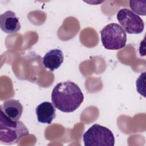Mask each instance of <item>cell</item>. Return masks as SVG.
Wrapping results in <instances>:
<instances>
[{
  "label": "cell",
  "instance_id": "obj_9",
  "mask_svg": "<svg viewBox=\"0 0 146 146\" xmlns=\"http://www.w3.org/2000/svg\"><path fill=\"white\" fill-rule=\"evenodd\" d=\"M0 110L10 119L18 120L23 112V106L18 100L9 99L5 101L1 105Z\"/></svg>",
  "mask_w": 146,
  "mask_h": 146
},
{
  "label": "cell",
  "instance_id": "obj_8",
  "mask_svg": "<svg viewBox=\"0 0 146 146\" xmlns=\"http://www.w3.org/2000/svg\"><path fill=\"white\" fill-rule=\"evenodd\" d=\"M38 122L50 124L56 116L55 108L52 103L44 102L39 104L35 109Z\"/></svg>",
  "mask_w": 146,
  "mask_h": 146
},
{
  "label": "cell",
  "instance_id": "obj_10",
  "mask_svg": "<svg viewBox=\"0 0 146 146\" xmlns=\"http://www.w3.org/2000/svg\"><path fill=\"white\" fill-rule=\"evenodd\" d=\"M144 1H130L129 6L131 9L136 13L140 15H145V3H143ZM133 12V13H134Z\"/></svg>",
  "mask_w": 146,
  "mask_h": 146
},
{
  "label": "cell",
  "instance_id": "obj_1",
  "mask_svg": "<svg viewBox=\"0 0 146 146\" xmlns=\"http://www.w3.org/2000/svg\"><path fill=\"white\" fill-rule=\"evenodd\" d=\"M84 100L79 87L71 81L62 82L54 87L51 92L52 103L59 111L70 113L76 110Z\"/></svg>",
  "mask_w": 146,
  "mask_h": 146
},
{
  "label": "cell",
  "instance_id": "obj_5",
  "mask_svg": "<svg viewBox=\"0 0 146 146\" xmlns=\"http://www.w3.org/2000/svg\"><path fill=\"white\" fill-rule=\"evenodd\" d=\"M117 19L125 32L130 34H138L144 28L143 20L129 9L123 8L117 13Z\"/></svg>",
  "mask_w": 146,
  "mask_h": 146
},
{
  "label": "cell",
  "instance_id": "obj_6",
  "mask_svg": "<svg viewBox=\"0 0 146 146\" xmlns=\"http://www.w3.org/2000/svg\"><path fill=\"white\" fill-rule=\"evenodd\" d=\"M0 27L5 33L15 34L20 30L21 26L15 13L8 10L0 15Z\"/></svg>",
  "mask_w": 146,
  "mask_h": 146
},
{
  "label": "cell",
  "instance_id": "obj_4",
  "mask_svg": "<svg viewBox=\"0 0 146 146\" xmlns=\"http://www.w3.org/2000/svg\"><path fill=\"white\" fill-rule=\"evenodd\" d=\"M85 146H113L115 137L112 131L103 125L95 124L83 136Z\"/></svg>",
  "mask_w": 146,
  "mask_h": 146
},
{
  "label": "cell",
  "instance_id": "obj_7",
  "mask_svg": "<svg viewBox=\"0 0 146 146\" xmlns=\"http://www.w3.org/2000/svg\"><path fill=\"white\" fill-rule=\"evenodd\" d=\"M63 60L64 55L62 50L55 48L46 53L42 58V64L46 68L54 71L61 66Z\"/></svg>",
  "mask_w": 146,
  "mask_h": 146
},
{
  "label": "cell",
  "instance_id": "obj_2",
  "mask_svg": "<svg viewBox=\"0 0 146 146\" xmlns=\"http://www.w3.org/2000/svg\"><path fill=\"white\" fill-rule=\"evenodd\" d=\"M29 134V130L24 123L20 120H13L2 111L0 113V142L11 145Z\"/></svg>",
  "mask_w": 146,
  "mask_h": 146
},
{
  "label": "cell",
  "instance_id": "obj_3",
  "mask_svg": "<svg viewBox=\"0 0 146 146\" xmlns=\"http://www.w3.org/2000/svg\"><path fill=\"white\" fill-rule=\"evenodd\" d=\"M101 41L104 47L116 50L123 48L127 42V34L117 23L108 24L100 31Z\"/></svg>",
  "mask_w": 146,
  "mask_h": 146
}]
</instances>
